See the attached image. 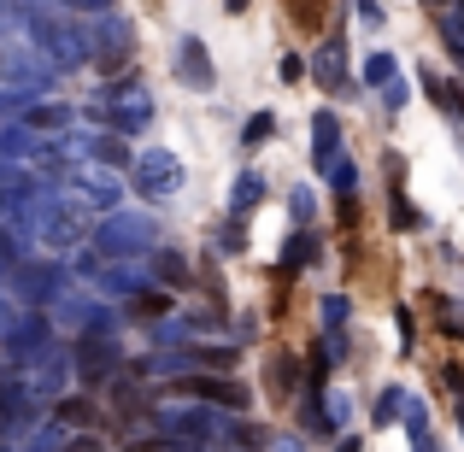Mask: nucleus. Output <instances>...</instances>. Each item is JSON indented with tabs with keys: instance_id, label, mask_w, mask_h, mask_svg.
<instances>
[{
	"instance_id": "a878e982",
	"label": "nucleus",
	"mask_w": 464,
	"mask_h": 452,
	"mask_svg": "<svg viewBox=\"0 0 464 452\" xmlns=\"http://www.w3.org/2000/svg\"><path fill=\"white\" fill-rule=\"evenodd\" d=\"M394 77H400L394 53H382V47H376V53H364V82H371V89H388Z\"/></svg>"
},
{
	"instance_id": "8fccbe9b",
	"label": "nucleus",
	"mask_w": 464,
	"mask_h": 452,
	"mask_svg": "<svg viewBox=\"0 0 464 452\" xmlns=\"http://www.w3.org/2000/svg\"><path fill=\"white\" fill-rule=\"evenodd\" d=\"M229 12H247V0H229Z\"/></svg>"
},
{
	"instance_id": "c03bdc74",
	"label": "nucleus",
	"mask_w": 464,
	"mask_h": 452,
	"mask_svg": "<svg viewBox=\"0 0 464 452\" xmlns=\"http://www.w3.org/2000/svg\"><path fill=\"white\" fill-rule=\"evenodd\" d=\"M447 335H453V341H464V312H447Z\"/></svg>"
},
{
	"instance_id": "393cba45",
	"label": "nucleus",
	"mask_w": 464,
	"mask_h": 452,
	"mask_svg": "<svg viewBox=\"0 0 464 452\" xmlns=\"http://www.w3.org/2000/svg\"><path fill=\"white\" fill-rule=\"evenodd\" d=\"M312 259H317V236L312 229H295L288 247H283V271H300V264H312Z\"/></svg>"
},
{
	"instance_id": "37998d69",
	"label": "nucleus",
	"mask_w": 464,
	"mask_h": 452,
	"mask_svg": "<svg viewBox=\"0 0 464 452\" xmlns=\"http://www.w3.org/2000/svg\"><path fill=\"white\" fill-rule=\"evenodd\" d=\"M218 247H224V253H241V247H247V241H241V236H236V224H229L224 236H218Z\"/></svg>"
},
{
	"instance_id": "f3484780",
	"label": "nucleus",
	"mask_w": 464,
	"mask_h": 452,
	"mask_svg": "<svg viewBox=\"0 0 464 452\" xmlns=\"http://www.w3.org/2000/svg\"><path fill=\"white\" fill-rule=\"evenodd\" d=\"M42 148H47V141H35L30 124H0V153H6V159H18V165H24V159H35Z\"/></svg>"
},
{
	"instance_id": "4be33fe9",
	"label": "nucleus",
	"mask_w": 464,
	"mask_h": 452,
	"mask_svg": "<svg viewBox=\"0 0 464 452\" xmlns=\"http://www.w3.org/2000/svg\"><path fill=\"white\" fill-rule=\"evenodd\" d=\"M30 130H42V136H65L71 130V106H59V101H35V112L24 118Z\"/></svg>"
},
{
	"instance_id": "7ed1b4c3",
	"label": "nucleus",
	"mask_w": 464,
	"mask_h": 452,
	"mask_svg": "<svg viewBox=\"0 0 464 452\" xmlns=\"http://www.w3.org/2000/svg\"><path fill=\"white\" fill-rule=\"evenodd\" d=\"M101 253H112V259H148L153 241H159V224L148 212H106L101 224Z\"/></svg>"
},
{
	"instance_id": "c9c22d12",
	"label": "nucleus",
	"mask_w": 464,
	"mask_h": 452,
	"mask_svg": "<svg viewBox=\"0 0 464 452\" xmlns=\"http://www.w3.org/2000/svg\"><path fill=\"white\" fill-rule=\"evenodd\" d=\"M324 323H329V329L347 323V294H324Z\"/></svg>"
},
{
	"instance_id": "49530a36",
	"label": "nucleus",
	"mask_w": 464,
	"mask_h": 452,
	"mask_svg": "<svg viewBox=\"0 0 464 452\" xmlns=\"http://www.w3.org/2000/svg\"><path fill=\"white\" fill-rule=\"evenodd\" d=\"M265 452H306V447H300V441H288V435H276V441L265 447Z\"/></svg>"
},
{
	"instance_id": "6e6552de",
	"label": "nucleus",
	"mask_w": 464,
	"mask_h": 452,
	"mask_svg": "<svg viewBox=\"0 0 464 452\" xmlns=\"http://www.w3.org/2000/svg\"><path fill=\"white\" fill-rule=\"evenodd\" d=\"M0 77H6V82H18V89H47V82H53L59 77V71L53 65H47V53H42V47H0Z\"/></svg>"
},
{
	"instance_id": "f8f14e48",
	"label": "nucleus",
	"mask_w": 464,
	"mask_h": 452,
	"mask_svg": "<svg viewBox=\"0 0 464 452\" xmlns=\"http://www.w3.org/2000/svg\"><path fill=\"white\" fill-rule=\"evenodd\" d=\"M71 188H77V200L89 206V212H118V200H124L118 177H106L101 165H77L71 170Z\"/></svg>"
},
{
	"instance_id": "4468645a",
	"label": "nucleus",
	"mask_w": 464,
	"mask_h": 452,
	"mask_svg": "<svg viewBox=\"0 0 464 452\" xmlns=\"http://www.w3.org/2000/svg\"><path fill=\"white\" fill-rule=\"evenodd\" d=\"M47 341H53V317H24V323L12 329L6 341H0V347H6V359H12V364H30L35 352L47 347Z\"/></svg>"
},
{
	"instance_id": "4c0bfd02",
	"label": "nucleus",
	"mask_w": 464,
	"mask_h": 452,
	"mask_svg": "<svg viewBox=\"0 0 464 452\" xmlns=\"http://www.w3.org/2000/svg\"><path fill=\"white\" fill-rule=\"evenodd\" d=\"M59 429H65V423H47L42 435H30V447H24V452H53L59 447Z\"/></svg>"
},
{
	"instance_id": "1a4fd4ad",
	"label": "nucleus",
	"mask_w": 464,
	"mask_h": 452,
	"mask_svg": "<svg viewBox=\"0 0 464 452\" xmlns=\"http://www.w3.org/2000/svg\"><path fill=\"white\" fill-rule=\"evenodd\" d=\"M136 188L153 194V200L182 194V165H177V153H165V148H148V153H141V159H136Z\"/></svg>"
},
{
	"instance_id": "c756f323",
	"label": "nucleus",
	"mask_w": 464,
	"mask_h": 452,
	"mask_svg": "<svg viewBox=\"0 0 464 452\" xmlns=\"http://www.w3.org/2000/svg\"><path fill=\"white\" fill-rule=\"evenodd\" d=\"M224 435H229V441H236V447H247V452H265V447H271V435H259V423H241V418L229 423Z\"/></svg>"
},
{
	"instance_id": "2f4dec72",
	"label": "nucleus",
	"mask_w": 464,
	"mask_h": 452,
	"mask_svg": "<svg viewBox=\"0 0 464 452\" xmlns=\"http://www.w3.org/2000/svg\"><path fill=\"white\" fill-rule=\"evenodd\" d=\"M406 406H411V399L400 394V388H382V399H376V423H382V429H388V423H394V418H400V411H406Z\"/></svg>"
},
{
	"instance_id": "473e14b6",
	"label": "nucleus",
	"mask_w": 464,
	"mask_h": 452,
	"mask_svg": "<svg viewBox=\"0 0 464 452\" xmlns=\"http://www.w3.org/2000/svg\"><path fill=\"white\" fill-rule=\"evenodd\" d=\"M288 212H295V224H312V217H317L312 188H288Z\"/></svg>"
},
{
	"instance_id": "72a5a7b5",
	"label": "nucleus",
	"mask_w": 464,
	"mask_h": 452,
	"mask_svg": "<svg viewBox=\"0 0 464 452\" xmlns=\"http://www.w3.org/2000/svg\"><path fill=\"white\" fill-rule=\"evenodd\" d=\"M324 411H329V423H335V429H347V423H353V399L347 394H324Z\"/></svg>"
},
{
	"instance_id": "09e8293b",
	"label": "nucleus",
	"mask_w": 464,
	"mask_h": 452,
	"mask_svg": "<svg viewBox=\"0 0 464 452\" xmlns=\"http://www.w3.org/2000/svg\"><path fill=\"white\" fill-rule=\"evenodd\" d=\"M341 452H359V441H353V435H341Z\"/></svg>"
},
{
	"instance_id": "cd10ccee",
	"label": "nucleus",
	"mask_w": 464,
	"mask_h": 452,
	"mask_svg": "<svg viewBox=\"0 0 464 452\" xmlns=\"http://www.w3.org/2000/svg\"><path fill=\"white\" fill-rule=\"evenodd\" d=\"M271 382H276V399L300 394V364L295 359H271Z\"/></svg>"
},
{
	"instance_id": "a19ab883",
	"label": "nucleus",
	"mask_w": 464,
	"mask_h": 452,
	"mask_svg": "<svg viewBox=\"0 0 464 452\" xmlns=\"http://www.w3.org/2000/svg\"><path fill=\"white\" fill-rule=\"evenodd\" d=\"M382 106H388V112H400V106H406V82H388V89H382Z\"/></svg>"
},
{
	"instance_id": "a18cd8bd",
	"label": "nucleus",
	"mask_w": 464,
	"mask_h": 452,
	"mask_svg": "<svg viewBox=\"0 0 464 452\" xmlns=\"http://www.w3.org/2000/svg\"><path fill=\"white\" fill-rule=\"evenodd\" d=\"M65 6H82V12H112V0H65Z\"/></svg>"
},
{
	"instance_id": "58836bf2",
	"label": "nucleus",
	"mask_w": 464,
	"mask_h": 452,
	"mask_svg": "<svg viewBox=\"0 0 464 452\" xmlns=\"http://www.w3.org/2000/svg\"><path fill=\"white\" fill-rule=\"evenodd\" d=\"M18 323H24V312H18V305H12L6 294H0V341H6V335H12Z\"/></svg>"
},
{
	"instance_id": "b1692460",
	"label": "nucleus",
	"mask_w": 464,
	"mask_h": 452,
	"mask_svg": "<svg viewBox=\"0 0 464 452\" xmlns=\"http://www.w3.org/2000/svg\"><path fill=\"white\" fill-rule=\"evenodd\" d=\"M89 159H106V165H136V159H130V141L118 136V130H101V136H89Z\"/></svg>"
},
{
	"instance_id": "bb28decb",
	"label": "nucleus",
	"mask_w": 464,
	"mask_h": 452,
	"mask_svg": "<svg viewBox=\"0 0 464 452\" xmlns=\"http://www.w3.org/2000/svg\"><path fill=\"white\" fill-rule=\"evenodd\" d=\"M159 347H182V341H194V317H165V323L153 329Z\"/></svg>"
},
{
	"instance_id": "79ce46f5",
	"label": "nucleus",
	"mask_w": 464,
	"mask_h": 452,
	"mask_svg": "<svg viewBox=\"0 0 464 452\" xmlns=\"http://www.w3.org/2000/svg\"><path fill=\"white\" fill-rule=\"evenodd\" d=\"M394 224H400V229H418V212H411V206L400 200V194H394Z\"/></svg>"
},
{
	"instance_id": "423d86ee",
	"label": "nucleus",
	"mask_w": 464,
	"mask_h": 452,
	"mask_svg": "<svg viewBox=\"0 0 464 452\" xmlns=\"http://www.w3.org/2000/svg\"><path fill=\"white\" fill-rule=\"evenodd\" d=\"M71 370H77V359H71L59 341H47V347L24 364V394H30V399H53L59 388L71 382Z\"/></svg>"
},
{
	"instance_id": "7c9ffc66",
	"label": "nucleus",
	"mask_w": 464,
	"mask_h": 452,
	"mask_svg": "<svg viewBox=\"0 0 464 452\" xmlns=\"http://www.w3.org/2000/svg\"><path fill=\"white\" fill-rule=\"evenodd\" d=\"M53 423H94L89 399H53Z\"/></svg>"
},
{
	"instance_id": "9d476101",
	"label": "nucleus",
	"mask_w": 464,
	"mask_h": 452,
	"mask_svg": "<svg viewBox=\"0 0 464 452\" xmlns=\"http://www.w3.org/2000/svg\"><path fill=\"white\" fill-rule=\"evenodd\" d=\"M94 283H101V294H148V288H159V276L153 259H106V271Z\"/></svg>"
},
{
	"instance_id": "2eb2a0df",
	"label": "nucleus",
	"mask_w": 464,
	"mask_h": 452,
	"mask_svg": "<svg viewBox=\"0 0 464 452\" xmlns=\"http://www.w3.org/2000/svg\"><path fill=\"white\" fill-rule=\"evenodd\" d=\"M177 77L188 82V89H212V82H218L212 59H206V47L194 42V35H182V42H177Z\"/></svg>"
},
{
	"instance_id": "0eeeda50",
	"label": "nucleus",
	"mask_w": 464,
	"mask_h": 452,
	"mask_svg": "<svg viewBox=\"0 0 464 452\" xmlns=\"http://www.w3.org/2000/svg\"><path fill=\"white\" fill-rule=\"evenodd\" d=\"M6 288H12L18 300H30V305H53L71 283H65V264H53V259H24L18 271H12Z\"/></svg>"
},
{
	"instance_id": "aec40b11",
	"label": "nucleus",
	"mask_w": 464,
	"mask_h": 452,
	"mask_svg": "<svg viewBox=\"0 0 464 452\" xmlns=\"http://www.w3.org/2000/svg\"><path fill=\"white\" fill-rule=\"evenodd\" d=\"M265 200V177H259V170H241V177L236 182H229V212H253V206H259Z\"/></svg>"
},
{
	"instance_id": "20e7f679",
	"label": "nucleus",
	"mask_w": 464,
	"mask_h": 452,
	"mask_svg": "<svg viewBox=\"0 0 464 452\" xmlns=\"http://www.w3.org/2000/svg\"><path fill=\"white\" fill-rule=\"evenodd\" d=\"M47 317H53V329H65V335H89V329L112 335V329H118V317L94 300V288H65V294L47 305Z\"/></svg>"
},
{
	"instance_id": "f704fd0d",
	"label": "nucleus",
	"mask_w": 464,
	"mask_h": 452,
	"mask_svg": "<svg viewBox=\"0 0 464 452\" xmlns=\"http://www.w3.org/2000/svg\"><path fill=\"white\" fill-rule=\"evenodd\" d=\"M271 136H276V118H271V112H253V118H247V141L259 148V141H271Z\"/></svg>"
},
{
	"instance_id": "dca6fc26",
	"label": "nucleus",
	"mask_w": 464,
	"mask_h": 452,
	"mask_svg": "<svg viewBox=\"0 0 464 452\" xmlns=\"http://www.w3.org/2000/svg\"><path fill=\"white\" fill-rule=\"evenodd\" d=\"M312 141H317V170L329 177V170L347 159V153H341V124H335V112H317V118H312Z\"/></svg>"
},
{
	"instance_id": "ea45409f",
	"label": "nucleus",
	"mask_w": 464,
	"mask_h": 452,
	"mask_svg": "<svg viewBox=\"0 0 464 452\" xmlns=\"http://www.w3.org/2000/svg\"><path fill=\"white\" fill-rule=\"evenodd\" d=\"M159 312H165V294H153V288L136 294V317H159Z\"/></svg>"
},
{
	"instance_id": "a211bd4d",
	"label": "nucleus",
	"mask_w": 464,
	"mask_h": 452,
	"mask_svg": "<svg viewBox=\"0 0 464 452\" xmlns=\"http://www.w3.org/2000/svg\"><path fill=\"white\" fill-rule=\"evenodd\" d=\"M35 101H42V89H18V82H6V89H0V124H24V118L35 112Z\"/></svg>"
},
{
	"instance_id": "de8ad7c7",
	"label": "nucleus",
	"mask_w": 464,
	"mask_h": 452,
	"mask_svg": "<svg viewBox=\"0 0 464 452\" xmlns=\"http://www.w3.org/2000/svg\"><path fill=\"white\" fill-rule=\"evenodd\" d=\"M353 6H359V18H382V6H376V0H353Z\"/></svg>"
},
{
	"instance_id": "39448f33",
	"label": "nucleus",
	"mask_w": 464,
	"mask_h": 452,
	"mask_svg": "<svg viewBox=\"0 0 464 452\" xmlns=\"http://www.w3.org/2000/svg\"><path fill=\"white\" fill-rule=\"evenodd\" d=\"M89 42H94V65L101 71H124L130 53H136V30H130V18H118V12H94Z\"/></svg>"
},
{
	"instance_id": "e433bc0d",
	"label": "nucleus",
	"mask_w": 464,
	"mask_h": 452,
	"mask_svg": "<svg viewBox=\"0 0 464 452\" xmlns=\"http://www.w3.org/2000/svg\"><path fill=\"white\" fill-rule=\"evenodd\" d=\"M276 77H283V82H300V77H306V59H300V53H283V59H276Z\"/></svg>"
},
{
	"instance_id": "ddd939ff",
	"label": "nucleus",
	"mask_w": 464,
	"mask_h": 452,
	"mask_svg": "<svg viewBox=\"0 0 464 452\" xmlns=\"http://www.w3.org/2000/svg\"><path fill=\"white\" fill-rule=\"evenodd\" d=\"M182 394H194V399H206V406H218V411H247V388L241 382H229V376H194L188 370V382H182Z\"/></svg>"
},
{
	"instance_id": "412c9836",
	"label": "nucleus",
	"mask_w": 464,
	"mask_h": 452,
	"mask_svg": "<svg viewBox=\"0 0 464 452\" xmlns=\"http://www.w3.org/2000/svg\"><path fill=\"white\" fill-rule=\"evenodd\" d=\"M341 65H347V47H341V35H335V42H324V47H317L312 77L324 82V89H335V82H341Z\"/></svg>"
},
{
	"instance_id": "f257e3e1",
	"label": "nucleus",
	"mask_w": 464,
	"mask_h": 452,
	"mask_svg": "<svg viewBox=\"0 0 464 452\" xmlns=\"http://www.w3.org/2000/svg\"><path fill=\"white\" fill-rule=\"evenodd\" d=\"M24 30H30V42L47 53V65H53V71H82V65L94 59V42H89V30H82V24H71L65 12L30 6Z\"/></svg>"
},
{
	"instance_id": "f03ea898",
	"label": "nucleus",
	"mask_w": 464,
	"mask_h": 452,
	"mask_svg": "<svg viewBox=\"0 0 464 452\" xmlns=\"http://www.w3.org/2000/svg\"><path fill=\"white\" fill-rule=\"evenodd\" d=\"M153 423H159V435H165V441H218V435L229 429V423H218V406H206V399H159L153 406Z\"/></svg>"
},
{
	"instance_id": "9b49d317",
	"label": "nucleus",
	"mask_w": 464,
	"mask_h": 452,
	"mask_svg": "<svg viewBox=\"0 0 464 452\" xmlns=\"http://www.w3.org/2000/svg\"><path fill=\"white\" fill-rule=\"evenodd\" d=\"M112 370H118V341L101 335V329H89V335H82V347H77V382L101 388Z\"/></svg>"
},
{
	"instance_id": "c85d7f7f",
	"label": "nucleus",
	"mask_w": 464,
	"mask_h": 452,
	"mask_svg": "<svg viewBox=\"0 0 464 452\" xmlns=\"http://www.w3.org/2000/svg\"><path fill=\"white\" fill-rule=\"evenodd\" d=\"M441 42H447V53H453V65L464 71V12H453V18H441Z\"/></svg>"
},
{
	"instance_id": "6ab92c4d",
	"label": "nucleus",
	"mask_w": 464,
	"mask_h": 452,
	"mask_svg": "<svg viewBox=\"0 0 464 452\" xmlns=\"http://www.w3.org/2000/svg\"><path fill=\"white\" fill-rule=\"evenodd\" d=\"M153 276L159 288H188V259L177 247H153Z\"/></svg>"
},
{
	"instance_id": "5701e85b",
	"label": "nucleus",
	"mask_w": 464,
	"mask_h": 452,
	"mask_svg": "<svg viewBox=\"0 0 464 452\" xmlns=\"http://www.w3.org/2000/svg\"><path fill=\"white\" fill-rule=\"evenodd\" d=\"M24 241H30V236H24V229L0 224V288H6V283H12V271H18V264H24Z\"/></svg>"
}]
</instances>
